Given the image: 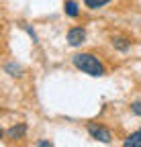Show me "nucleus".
<instances>
[{
    "mask_svg": "<svg viewBox=\"0 0 141 147\" xmlns=\"http://www.w3.org/2000/svg\"><path fill=\"white\" fill-rule=\"evenodd\" d=\"M72 63L76 69H80L82 74H88L92 78H100L107 74V67H104L102 59L92 51H80L72 55Z\"/></svg>",
    "mask_w": 141,
    "mask_h": 147,
    "instance_id": "1",
    "label": "nucleus"
},
{
    "mask_svg": "<svg viewBox=\"0 0 141 147\" xmlns=\"http://www.w3.org/2000/svg\"><path fill=\"white\" fill-rule=\"evenodd\" d=\"M86 131L90 135V139L94 141H100V143H111L113 141V133L109 127H104L102 123H86Z\"/></svg>",
    "mask_w": 141,
    "mask_h": 147,
    "instance_id": "2",
    "label": "nucleus"
},
{
    "mask_svg": "<svg viewBox=\"0 0 141 147\" xmlns=\"http://www.w3.org/2000/svg\"><path fill=\"white\" fill-rule=\"evenodd\" d=\"M27 131H29L27 123H16V125H12V127H8V129H4L2 137H4L8 143H14V141L25 139V137H27Z\"/></svg>",
    "mask_w": 141,
    "mask_h": 147,
    "instance_id": "3",
    "label": "nucleus"
},
{
    "mask_svg": "<svg viewBox=\"0 0 141 147\" xmlns=\"http://www.w3.org/2000/svg\"><path fill=\"white\" fill-rule=\"evenodd\" d=\"M67 43L72 47H80L86 43V29L84 27H72L67 29Z\"/></svg>",
    "mask_w": 141,
    "mask_h": 147,
    "instance_id": "4",
    "label": "nucleus"
},
{
    "mask_svg": "<svg viewBox=\"0 0 141 147\" xmlns=\"http://www.w3.org/2000/svg\"><path fill=\"white\" fill-rule=\"evenodd\" d=\"M111 45L117 49V51H123V53H125V51H129L131 49V45H133V41L129 39V37L127 35H111Z\"/></svg>",
    "mask_w": 141,
    "mask_h": 147,
    "instance_id": "5",
    "label": "nucleus"
},
{
    "mask_svg": "<svg viewBox=\"0 0 141 147\" xmlns=\"http://www.w3.org/2000/svg\"><path fill=\"white\" fill-rule=\"evenodd\" d=\"M63 10L69 18H78L80 16V8H78V2L76 0H65L63 2Z\"/></svg>",
    "mask_w": 141,
    "mask_h": 147,
    "instance_id": "6",
    "label": "nucleus"
},
{
    "mask_svg": "<svg viewBox=\"0 0 141 147\" xmlns=\"http://www.w3.org/2000/svg\"><path fill=\"white\" fill-rule=\"evenodd\" d=\"M123 143L131 145V147H141V129H137V131H133L131 135H127V139Z\"/></svg>",
    "mask_w": 141,
    "mask_h": 147,
    "instance_id": "7",
    "label": "nucleus"
},
{
    "mask_svg": "<svg viewBox=\"0 0 141 147\" xmlns=\"http://www.w3.org/2000/svg\"><path fill=\"white\" fill-rule=\"evenodd\" d=\"M84 6L86 8H90V10H98V8H104L107 4H111L113 0H82Z\"/></svg>",
    "mask_w": 141,
    "mask_h": 147,
    "instance_id": "8",
    "label": "nucleus"
},
{
    "mask_svg": "<svg viewBox=\"0 0 141 147\" xmlns=\"http://www.w3.org/2000/svg\"><path fill=\"white\" fill-rule=\"evenodd\" d=\"M4 71L10 74L12 78H21V76H23V67H21V65H16V63H12V61L4 65Z\"/></svg>",
    "mask_w": 141,
    "mask_h": 147,
    "instance_id": "9",
    "label": "nucleus"
},
{
    "mask_svg": "<svg viewBox=\"0 0 141 147\" xmlns=\"http://www.w3.org/2000/svg\"><path fill=\"white\" fill-rule=\"evenodd\" d=\"M129 110H131L135 117H141V100H133L129 104Z\"/></svg>",
    "mask_w": 141,
    "mask_h": 147,
    "instance_id": "10",
    "label": "nucleus"
},
{
    "mask_svg": "<svg viewBox=\"0 0 141 147\" xmlns=\"http://www.w3.org/2000/svg\"><path fill=\"white\" fill-rule=\"evenodd\" d=\"M35 145H41V147H47V145H53V143H51V141H37Z\"/></svg>",
    "mask_w": 141,
    "mask_h": 147,
    "instance_id": "11",
    "label": "nucleus"
}]
</instances>
